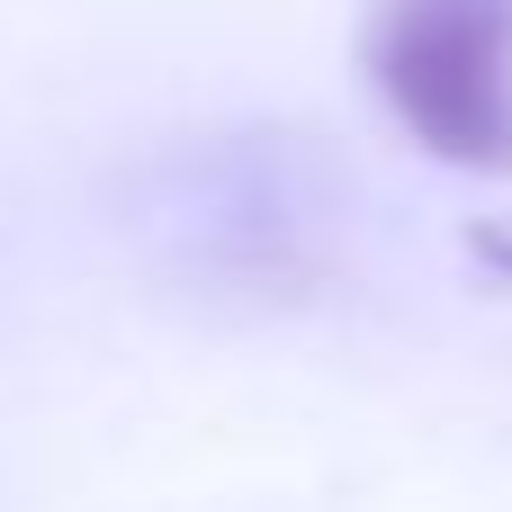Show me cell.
<instances>
[{"instance_id":"cell-1","label":"cell","mask_w":512,"mask_h":512,"mask_svg":"<svg viewBox=\"0 0 512 512\" xmlns=\"http://www.w3.org/2000/svg\"><path fill=\"white\" fill-rule=\"evenodd\" d=\"M360 72L432 162L512 180V0H369Z\"/></svg>"}]
</instances>
